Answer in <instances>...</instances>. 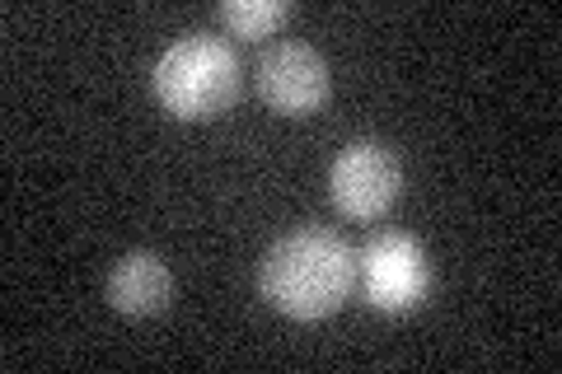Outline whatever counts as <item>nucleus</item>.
I'll return each instance as SVG.
<instances>
[{
  "instance_id": "39448f33",
  "label": "nucleus",
  "mask_w": 562,
  "mask_h": 374,
  "mask_svg": "<svg viewBox=\"0 0 562 374\" xmlns=\"http://www.w3.org/2000/svg\"><path fill=\"white\" fill-rule=\"evenodd\" d=\"M254 80H258V94L268 99L277 113H291V117L324 109L328 89H333L328 61L305 43L268 47L262 52V61H258V70H254Z\"/></svg>"
},
{
  "instance_id": "0eeeda50",
  "label": "nucleus",
  "mask_w": 562,
  "mask_h": 374,
  "mask_svg": "<svg viewBox=\"0 0 562 374\" xmlns=\"http://www.w3.org/2000/svg\"><path fill=\"white\" fill-rule=\"evenodd\" d=\"M295 14L291 0H225L221 5V24L235 38H268Z\"/></svg>"
},
{
  "instance_id": "423d86ee",
  "label": "nucleus",
  "mask_w": 562,
  "mask_h": 374,
  "mask_svg": "<svg viewBox=\"0 0 562 374\" xmlns=\"http://www.w3.org/2000/svg\"><path fill=\"white\" fill-rule=\"evenodd\" d=\"M173 299V276L155 253H127L109 276V305L127 318L165 314Z\"/></svg>"
},
{
  "instance_id": "f03ea898",
  "label": "nucleus",
  "mask_w": 562,
  "mask_h": 374,
  "mask_svg": "<svg viewBox=\"0 0 562 374\" xmlns=\"http://www.w3.org/2000/svg\"><path fill=\"white\" fill-rule=\"evenodd\" d=\"M235 94H239V57L225 38L188 33L155 61V99L183 122L225 113Z\"/></svg>"
},
{
  "instance_id": "20e7f679",
  "label": "nucleus",
  "mask_w": 562,
  "mask_h": 374,
  "mask_svg": "<svg viewBox=\"0 0 562 374\" xmlns=\"http://www.w3.org/2000/svg\"><path fill=\"white\" fill-rule=\"evenodd\" d=\"M328 192L333 206L351 220H375L384 216L398 192H403V165L390 146L380 140H351V146L333 159L328 169Z\"/></svg>"
},
{
  "instance_id": "f257e3e1",
  "label": "nucleus",
  "mask_w": 562,
  "mask_h": 374,
  "mask_svg": "<svg viewBox=\"0 0 562 374\" xmlns=\"http://www.w3.org/2000/svg\"><path fill=\"white\" fill-rule=\"evenodd\" d=\"M262 299L286 318H328L357 291V253L324 229H295L268 248L258 272Z\"/></svg>"
},
{
  "instance_id": "7ed1b4c3",
  "label": "nucleus",
  "mask_w": 562,
  "mask_h": 374,
  "mask_svg": "<svg viewBox=\"0 0 562 374\" xmlns=\"http://www.w3.org/2000/svg\"><path fill=\"white\" fill-rule=\"evenodd\" d=\"M361 295L380 314H413L431 295V262L422 243L408 235H380L361 248L357 258Z\"/></svg>"
}]
</instances>
